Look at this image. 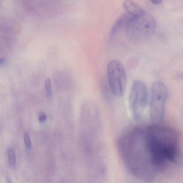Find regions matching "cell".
Here are the masks:
<instances>
[{
  "label": "cell",
  "mask_w": 183,
  "mask_h": 183,
  "mask_svg": "<svg viewBox=\"0 0 183 183\" xmlns=\"http://www.w3.org/2000/svg\"><path fill=\"white\" fill-rule=\"evenodd\" d=\"M107 77L114 95L119 97L123 96L126 89L127 78L122 63L116 60L110 61L107 67Z\"/></svg>",
  "instance_id": "5b68a950"
},
{
  "label": "cell",
  "mask_w": 183,
  "mask_h": 183,
  "mask_svg": "<svg viewBox=\"0 0 183 183\" xmlns=\"http://www.w3.org/2000/svg\"><path fill=\"white\" fill-rule=\"evenodd\" d=\"M24 139L26 147L27 148H30L32 146L31 142L30 136L27 133L25 134L24 135Z\"/></svg>",
  "instance_id": "9c48e42d"
},
{
  "label": "cell",
  "mask_w": 183,
  "mask_h": 183,
  "mask_svg": "<svg viewBox=\"0 0 183 183\" xmlns=\"http://www.w3.org/2000/svg\"><path fill=\"white\" fill-rule=\"evenodd\" d=\"M38 119L40 122H41L45 121L47 119V116L45 113L43 112H40L38 115Z\"/></svg>",
  "instance_id": "30bf717a"
},
{
  "label": "cell",
  "mask_w": 183,
  "mask_h": 183,
  "mask_svg": "<svg viewBox=\"0 0 183 183\" xmlns=\"http://www.w3.org/2000/svg\"><path fill=\"white\" fill-rule=\"evenodd\" d=\"M119 147L129 170L144 180L155 179L177 164L181 156L176 133L157 124L133 129L123 137Z\"/></svg>",
  "instance_id": "6da1fadb"
},
{
  "label": "cell",
  "mask_w": 183,
  "mask_h": 183,
  "mask_svg": "<svg viewBox=\"0 0 183 183\" xmlns=\"http://www.w3.org/2000/svg\"><path fill=\"white\" fill-rule=\"evenodd\" d=\"M153 4L158 5L162 2L163 0H150Z\"/></svg>",
  "instance_id": "8fae6325"
},
{
  "label": "cell",
  "mask_w": 183,
  "mask_h": 183,
  "mask_svg": "<svg viewBox=\"0 0 183 183\" xmlns=\"http://www.w3.org/2000/svg\"><path fill=\"white\" fill-rule=\"evenodd\" d=\"M156 29L154 18L144 11L141 15L131 17L126 26V36L133 44H142L153 37Z\"/></svg>",
  "instance_id": "7a4b0ae2"
},
{
  "label": "cell",
  "mask_w": 183,
  "mask_h": 183,
  "mask_svg": "<svg viewBox=\"0 0 183 183\" xmlns=\"http://www.w3.org/2000/svg\"><path fill=\"white\" fill-rule=\"evenodd\" d=\"M8 158L9 164L11 166L15 165L16 160V155L13 149L10 148L7 151Z\"/></svg>",
  "instance_id": "52a82bcc"
},
{
  "label": "cell",
  "mask_w": 183,
  "mask_h": 183,
  "mask_svg": "<svg viewBox=\"0 0 183 183\" xmlns=\"http://www.w3.org/2000/svg\"><path fill=\"white\" fill-rule=\"evenodd\" d=\"M129 103L134 117L137 119L144 118L148 103V92L146 86L142 81L137 80L133 83Z\"/></svg>",
  "instance_id": "277c9868"
},
{
  "label": "cell",
  "mask_w": 183,
  "mask_h": 183,
  "mask_svg": "<svg viewBox=\"0 0 183 183\" xmlns=\"http://www.w3.org/2000/svg\"><path fill=\"white\" fill-rule=\"evenodd\" d=\"M45 89L46 95L48 97L52 96L51 81L50 78H47L45 81Z\"/></svg>",
  "instance_id": "ba28073f"
},
{
  "label": "cell",
  "mask_w": 183,
  "mask_h": 183,
  "mask_svg": "<svg viewBox=\"0 0 183 183\" xmlns=\"http://www.w3.org/2000/svg\"><path fill=\"white\" fill-rule=\"evenodd\" d=\"M168 94V89L162 81H155L152 85L149 105V113L151 120L157 122L162 119Z\"/></svg>",
  "instance_id": "3957f363"
},
{
  "label": "cell",
  "mask_w": 183,
  "mask_h": 183,
  "mask_svg": "<svg viewBox=\"0 0 183 183\" xmlns=\"http://www.w3.org/2000/svg\"><path fill=\"white\" fill-rule=\"evenodd\" d=\"M124 7L127 13L132 16L141 15L144 12L142 8L131 0H126L124 1Z\"/></svg>",
  "instance_id": "8992f818"
},
{
  "label": "cell",
  "mask_w": 183,
  "mask_h": 183,
  "mask_svg": "<svg viewBox=\"0 0 183 183\" xmlns=\"http://www.w3.org/2000/svg\"><path fill=\"white\" fill-rule=\"evenodd\" d=\"M7 181L8 183H11L12 182V181H11V180L10 179V178H7Z\"/></svg>",
  "instance_id": "4fadbf2b"
},
{
  "label": "cell",
  "mask_w": 183,
  "mask_h": 183,
  "mask_svg": "<svg viewBox=\"0 0 183 183\" xmlns=\"http://www.w3.org/2000/svg\"><path fill=\"white\" fill-rule=\"evenodd\" d=\"M5 62V59L4 58H0V64H3Z\"/></svg>",
  "instance_id": "7c38bea8"
}]
</instances>
